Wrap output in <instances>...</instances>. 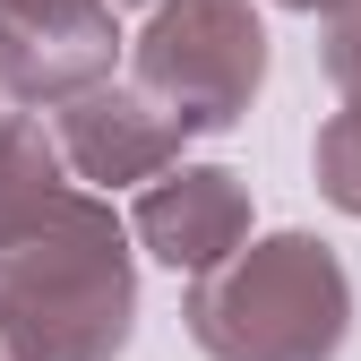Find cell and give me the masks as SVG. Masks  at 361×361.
Segmentation results:
<instances>
[{
  "mask_svg": "<svg viewBox=\"0 0 361 361\" xmlns=\"http://www.w3.org/2000/svg\"><path fill=\"white\" fill-rule=\"evenodd\" d=\"M276 9H301V18H344L353 0H276Z\"/></svg>",
  "mask_w": 361,
  "mask_h": 361,
  "instance_id": "30bf717a",
  "label": "cell"
},
{
  "mask_svg": "<svg viewBox=\"0 0 361 361\" xmlns=\"http://www.w3.org/2000/svg\"><path fill=\"white\" fill-rule=\"evenodd\" d=\"M319 61H327V86L344 95V112H361V0L327 26V43H319Z\"/></svg>",
  "mask_w": 361,
  "mask_h": 361,
  "instance_id": "9c48e42d",
  "label": "cell"
},
{
  "mask_svg": "<svg viewBox=\"0 0 361 361\" xmlns=\"http://www.w3.org/2000/svg\"><path fill=\"white\" fill-rule=\"evenodd\" d=\"M52 147H61V164H69V180L86 190H129V180H164L172 164H180V129L138 95V86H86V95H69L61 112H52Z\"/></svg>",
  "mask_w": 361,
  "mask_h": 361,
  "instance_id": "8992f818",
  "label": "cell"
},
{
  "mask_svg": "<svg viewBox=\"0 0 361 361\" xmlns=\"http://www.w3.org/2000/svg\"><path fill=\"white\" fill-rule=\"evenodd\" d=\"M180 327L207 361H336L353 336V276L319 233H267L190 276Z\"/></svg>",
  "mask_w": 361,
  "mask_h": 361,
  "instance_id": "7a4b0ae2",
  "label": "cell"
},
{
  "mask_svg": "<svg viewBox=\"0 0 361 361\" xmlns=\"http://www.w3.org/2000/svg\"><path fill=\"white\" fill-rule=\"evenodd\" d=\"M129 241L147 258H164L172 276H207L250 241V180L233 164H172L164 180L138 190Z\"/></svg>",
  "mask_w": 361,
  "mask_h": 361,
  "instance_id": "5b68a950",
  "label": "cell"
},
{
  "mask_svg": "<svg viewBox=\"0 0 361 361\" xmlns=\"http://www.w3.org/2000/svg\"><path fill=\"white\" fill-rule=\"evenodd\" d=\"M310 172H319V198H336L344 215H361V112H336L310 147Z\"/></svg>",
  "mask_w": 361,
  "mask_h": 361,
  "instance_id": "ba28073f",
  "label": "cell"
},
{
  "mask_svg": "<svg viewBox=\"0 0 361 361\" xmlns=\"http://www.w3.org/2000/svg\"><path fill=\"white\" fill-rule=\"evenodd\" d=\"M0 129H9V112H0Z\"/></svg>",
  "mask_w": 361,
  "mask_h": 361,
  "instance_id": "7c38bea8",
  "label": "cell"
},
{
  "mask_svg": "<svg viewBox=\"0 0 361 361\" xmlns=\"http://www.w3.org/2000/svg\"><path fill=\"white\" fill-rule=\"evenodd\" d=\"M138 327V267L112 198L69 190L0 233V336L18 361H112Z\"/></svg>",
  "mask_w": 361,
  "mask_h": 361,
  "instance_id": "6da1fadb",
  "label": "cell"
},
{
  "mask_svg": "<svg viewBox=\"0 0 361 361\" xmlns=\"http://www.w3.org/2000/svg\"><path fill=\"white\" fill-rule=\"evenodd\" d=\"M129 86L180 138L233 129L258 104V86H267V18H258V0H155Z\"/></svg>",
  "mask_w": 361,
  "mask_h": 361,
  "instance_id": "3957f363",
  "label": "cell"
},
{
  "mask_svg": "<svg viewBox=\"0 0 361 361\" xmlns=\"http://www.w3.org/2000/svg\"><path fill=\"white\" fill-rule=\"evenodd\" d=\"M0 361H18V353H9V336H0Z\"/></svg>",
  "mask_w": 361,
  "mask_h": 361,
  "instance_id": "8fae6325",
  "label": "cell"
},
{
  "mask_svg": "<svg viewBox=\"0 0 361 361\" xmlns=\"http://www.w3.org/2000/svg\"><path fill=\"white\" fill-rule=\"evenodd\" d=\"M61 190H69V164L52 147V129L35 112H9V129H0V233H18L26 215H43Z\"/></svg>",
  "mask_w": 361,
  "mask_h": 361,
  "instance_id": "52a82bcc",
  "label": "cell"
},
{
  "mask_svg": "<svg viewBox=\"0 0 361 361\" xmlns=\"http://www.w3.org/2000/svg\"><path fill=\"white\" fill-rule=\"evenodd\" d=\"M121 61L112 0H0V95L18 104H69L104 86Z\"/></svg>",
  "mask_w": 361,
  "mask_h": 361,
  "instance_id": "277c9868",
  "label": "cell"
}]
</instances>
